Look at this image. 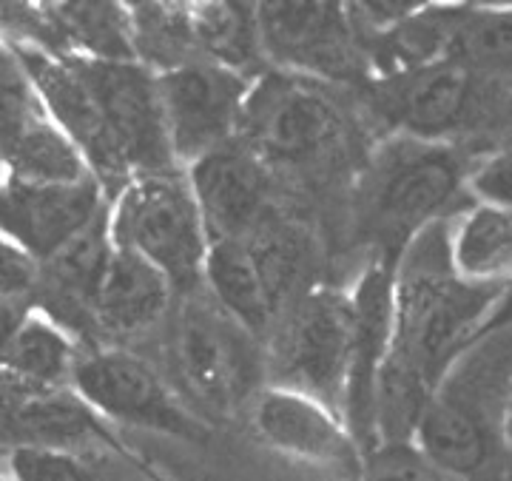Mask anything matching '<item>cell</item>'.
I'll use <instances>...</instances> for the list:
<instances>
[{
    "label": "cell",
    "mask_w": 512,
    "mask_h": 481,
    "mask_svg": "<svg viewBox=\"0 0 512 481\" xmlns=\"http://www.w3.org/2000/svg\"><path fill=\"white\" fill-rule=\"evenodd\" d=\"M504 291L507 282L481 285L453 274L444 222L427 225L407 242L393 274L390 345L376 382V444L410 442L421 407L458 356L473 348Z\"/></svg>",
    "instance_id": "obj_1"
},
{
    "label": "cell",
    "mask_w": 512,
    "mask_h": 481,
    "mask_svg": "<svg viewBox=\"0 0 512 481\" xmlns=\"http://www.w3.org/2000/svg\"><path fill=\"white\" fill-rule=\"evenodd\" d=\"M510 348H498L487 373L476 368L473 353L458 356L444 373L410 442L421 456L456 481H501L504 479V433L501 407L507 399L510 379Z\"/></svg>",
    "instance_id": "obj_2"
},
{
    "label": "cell",
    "mask_w": 512,
    "mask_h": 481,
    "mask_svg": "<svg viewBox=\"0 0 512 481\" xmlns=\"http://www.w3.org/2000/svg\"><path fill=\"white\" fill-rule=\"evenodd\" d=\"M109 240L157 268L174 291L202 285L208 234L180 171L131 177L109 205Z\"/></svg>",
    "instance_id": "obj_3"
},
{
    "label": "cell",
    "mask_w": 512,
    "mask_h": 481,
    "mask_svg": "<svg viewBox=\"0 0 512 481\" xmlns=\"http://www.w3.org/2000/svg\"><path fill=\"white\" fill-rule=\"evenodd\" d=\"M239 129L248 140L242 146L259 163L325 171L350 154L348 114L336 97L299 74H279L254 86Z\"/></svg>",
    "instance_id": "obj_4"
},
{
    "label": "cell",
    "mask_w": 512,
    "mask_h": 481,
    "mask_svg": "<svg viewBox=\"0 0 512 481\" xmlns=\"http://www.w3.org/2000/svg\"><path fill=\"white\" fill-rule=\"evenodd\" d=\"M259 339L205 288L183 291L171 322V356L185 390L214 413H237L256 393Z\"/></svg>",
    "instance_id": "obj_5"
},
{
    "label": "cell",
    "mask_w": 512,
    "mask_h": 481,
    "mask_svg": "<svg viewBox=\"0 0 512 481\" xmlns=\"http://www.w3.org/2000/svg\"><path fill=\"white\" fill-rule=\"evenodd\" d=\"M353 302L350 296L316 288L302 294L279 322L274 353L276 388L311 396L342 416L348 382Z\"/></svg>",
    "instance_id": "obj_6"
},
{
    "label": "cell",
    "mask_w": 512,
    "mask_h": 481,
    "mask_svg": "<svg viewBox=\"0 0 512 481\" xmlns=\"http://www.w3.org/2000/svg\"><path fill=\"white\" fill-rule=\"evenodd\" d=\"M464 171L453 151L430 143H404L370 174L365 217L379 240L399 251L439 222V211L458 194Z\"/></svg>",
    "instance_id": "obj_7"
},
{
    "label": "cell",
    "mask_w": 512,
    "mask_h": 481,
    "mask_svg": "<svg viewBox=\"0 0 512 481\" xmlns=\"http://www.w3.org/2000/svg\"><path fill=\"white\" fill-rule=\"evenodd\" d=\"M74 69L86 80L97 109L106 120L117 154L128 177L171 171L174 157L165 134L157 74L134 60H100L69 55Z\"/></svg>",
    "instance_id": "obj_8"
},
{
    "label": "cell",
    "mask_w": 512,
    "mask_h": 481,
    "mask_svg": "<svg viewBox=\"0 0 512 481\" xmlns=\"http://www.w3.org/2000/svg\"><path fill=\"white\" fill-rule=\"evenodd\" d=\"M69 390L97 416L120 425L146 427L171 436H197L200 425L185 413L160 373L134 353H80L72 368Z\"/></svg>",
    "instance_id": "obj_9"
},
{
    "label": "cell",
    "mask_w": 512,
    "mask_h": 481,
    "mask_svg": "<svg viewBox=\"0 0 512 481\" xmlns=\"http://www.w3.org/2000/svg\"><path fill=\"white\" fill-rule=\"evenodd\" d=\"M165 134L174 163H194L234 140L248 83L217 63H183L157 74Z\"/></svg>",
    "instance_id": "obj_10"
},
{
    "label": "cell",
    "mask_w": 512,
    "mask_h": 481,
    "mask_svg": "<svg viewBox=\"0 0 512 481\" xmlns=\"http://www.w3.org/2000/svg\"><path fill=\"white\" fill-rule=\"evenodd\" d=\"M254 427L276 453L319 467L342 481H359L362 450L342 416L288 388H265L254 399Z\"/></svg>",
    "instance_id": "obj_11"
},
{
    "label": "cell",
    "mask_w": 512,
    "mask_h": 481,
    "mask_svg": "<svg viewBox=\"0 0 512 481\" xmlns=\"http://www.w3.org/2000/svg\"><path fill=\"white\" fill-rule=\"evenodd\" d=\"M256 37L299 77H350L359 69L348 12L339 3H259Z\"/></svg>",
    "instance_id": "obj_12"
},
{
    "label": "cell",
    "mask_w": 512,
    "mask_h": 481,
    "mask_svg": "<svg viewBox=\"0 0 512 481\" xmlns=\"http://www.w3.org/2000/svg\"><path fill=\"white\" fill-rule=\"evenodd\" d=\"M185 180L200 208L208 242H234L251 237L271 214V183L265 163H259L242 143H225L188 166Z\"/></svg>",
    "instance_id": "obj_13"
},
{
    "label": "cell",
    "mask_w": 512,
    "mask_h": 481,
    "mask_svg": "<svg viewBox=\"0 0 512 481\" xmlns=\"http://www.w3.org/2000/svg\"><path fill=\"white\" fill-rule=\"evenodd\" d=\"M106 205L103 185L94 177L83 183H26L6 177L0 183V237L46 262L103 214Z\"/></svg>",
    "instance_id": "obj_14"
},
{
    "label": "cell",
    "mask_w": 512,
    "mask_h": 481,
    "mask_svg": "<svg viewBox=\"0 0 512 481\" xmlns=\"http://www.w3.org/2000/svg\"><path fill=\"white\" fill-rule=\"evenodd\" d=\"M20 63L29 72V80L46 106L49 123L80 151L97 183L120 191L131 177L117 154V146L86 80L74 69L72 57L20 49Z\"/></svg>",
    "instance_id": "obj_15"
},
{
    "label": "cell",
    "mask_w": 512,
    "mask_h": 481,
    "mask_svg": "<svg viewBox=\"0 0 512 481\" xmlns=\"http://www.w3.org/2000/svg\"><path fill=\"white\" fill-rule=\"evenodd\" d=\"M390 294H393L390 268L379 262L367 268L356 285V294L350 296L353 339H350L348 382L342 396V422L348 425L362 456L376 444L373 402H376L379 370L390 345Z\"/></svg>",
    "instance_id": "obj_16"
},
{
    "label": "cell",
    "mask_w": 512,
    "mask_h": 481,
    "mask_svg": "<svg viewBox=\"0 0 512 481\" xmlns=\"http://www.w3.org/2000/svg\"><path fill=\"white\" fill-rule=\"evenodd\" d=\"M473 97L476 72L447 55L419 69L390 74L376 92V103L387 123L419 140H430L461 126Z\"/></svg>",
    "instance_id": "obj_17"
},
{
    "label": "cell",
    "mask_w": 512,
    "mask_h": 481,
    "mask_svg": "<svg viewBox=\"0 0 512 481\" xmlns=\"http://www.w3.org/2000/svg\"><path fill=\"white\" fill-rule=\"evenodd\" d=\"M174 288L146 259L111 242L92 291V328L114 339L143 336L168 316Z\"/></svg>",
    "instance_id": "obj_18"
},
{
    "label": "cell",
    "mask_w": 512,
    "mask_h": 481,
    "mask_svg": "<svg viewBox=\"0 0 512 481\" xmlns=\"http://www.w3.org/2000/svg\"><path fill=\"white\" fill-rule=\"evenodd\" d=\"M202 282L222 311L237 319L254 339L276 331V325L285 316L265 282V274L248 240L211 242Z\"/></svg>",
    "instance_id": "obj_19"
},
{
    "label": "cell",
    "mask_w": 512,
    "mask_h": 481,
    "mask_svg": "<svg viewBox=\"0 0 512 481\" xmlns=\"http://www.w3.org/2000/svg\"><path fill=\"white\" fill-rule=\"evenodd\" d=\"M77 339H72L46 316H26L0 348V370L32 388H69L77 362Z\"/></svg>",
    "instance_id": "obj_20"
},
{
    "label": "cell",
    "mask_w": 512,
    "mask_h": 481,
    "mask_svg": "<svg viewBox=\"0 0 512 481\" xmlns=\"http://www.w3.org/2000/svg\"><path fill=\"white\" fill-rule=\"evenodd\" d=\"M447 259L467 282H507L512 259L510 211L476 205L447 231Z\"/></svg>",
    "instance_id": "obj_21"
},
{
    "label": "cell",
    "mask_w": 512,
    "mask_h": 481,
    "mask_svg": "<svg viewBox=\"0 0 512 481\" xmlns=\"http://www.w3.org/2000/svg\"><path fill=\"white\" fill-rule=\"evenodd\" d=\"M9 177L26 183H83L94 177L80 151L49 120H18L3 140Z\"/></svg>",
    "instance_id": "obj_22"
},
{
    "label": "cell",
    "mask_w": 512,
    "mask_h": 481,
    "mask_svg": "<svg viewBox=\"0 0 512 481\" xmlns=\"http://www.w3.org/2000/svg\"><path fill=\"white\" fill-rule=\"evenodd\" d=\"M188 26L202 49L214 57L211 63L231 72L251 60L254 46L259 43L254 15L231 3H202L188 15Z\"/></svg>",
    "instance_id": "obj_23"
},
{
    "label": "cell",
    "mask_w": 512,
    "mask_h": 481,
    "mask_svg": "<svg viewBox=\"0 0 512 481\" xmlns=\"http://www.w3.org/2000/svg\"><path fill=\"white\" fill-rule=\"evenodd\" d=\"M3 473L12 481H100L74 450L57 447H15Z\"/></svg>",
    "instance_id": "obj_24"
},
{
    "label": "cell",
    "mask_w": 512,
    "mask_h": 481,
    "mask_svg": "<svg viewBox=\"0 0 512 481\" xmlns=\"http://www.w3.org/2000/svg\"><path fill=\"white\" fill-rule=\"evenodd\" d=\"M37 282H40V262L32 259L15 242L0 237V305L29 314L35 305Z\"/></svg>",
    "instance_id": "obj_25"
},
{
    "label": "cell",
    "mask_w": 512,
    "mask_h": 481,
    "mask_svg": "<svg viewBox=\"0 0 512 481\" xmlns=\"http://www.w3.org/2000/svg\"><path fill=\"white\" fill-rule=\"evenodd\" d=\"M510 151L487 154L464 180L470 185L478 205L510 211Z\"/></svg>",
    "instance_id": "obj_26"
},
{
    "label": "cell",
    "mask_w": 512,
    "mask_h": 481,
    "mask_svg": "<svg viewBox=\"0 0 512 481\" xmlns=\"http://www.w3.org/2000/svg\"><path fill=\"white\" fill-rule=\"evenodd\" d=\"M0 481H12V479H9V476H6V473H0Z\"/></svg>",
    "instance_id": "obj_27"
}]
</instances>
